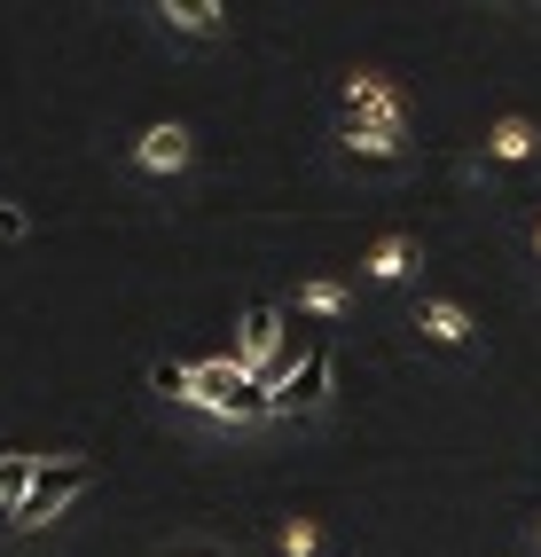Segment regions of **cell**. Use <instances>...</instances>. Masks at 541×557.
<instances>
[{"mask_svg":"<svg viewBox=\"0 0 541 557\" xmlns=\"http://www.w3.org/2000/svg\"><path fill=\"white\" fill-rule=\"evenodd\" d=\"M345 150L353 158H392L401 150V95L385 79H353L345 87Z\"/></svg>","mask_w":541,"mask_h":557,"instance_id":"1","label":"cell"},{"mask_svg":"<svg viewBox=\"0 0 541 557\" xmlns=\"http://www.w3.org/2000/svg\"><path fill=\"white\" fill-rule=\"evenodd\" d=\"M95 487V463H79V456H55V463H40V479H32V495L0 518L9 534H32V527H48V518H63L71 503H79Z\"/></svg>","mask_w":541,"mask_h":557,"instance_id":"2","label":"cell"},{"mask_svg":"<svg viewBox=\"0 0 541 557\" xmlns=\"http://www.w3.org/2000/svg\"><path fill=\"white\" fill-rule=\"evenodd\" d=\"M134 158H141V173H180V165H189V134H180V126H150L134 141Z\"/></svg>","mask_w":541,"mask_h":557,"instance_id":"6","label":"cell"},{"mask_svg":"<svg viewBox=\"0 0 541 557\" xmlns=\"http://www.w3.org/2000/svg\"><path fill=\"white\" fill-rule=\"evenodd\" d=\"M275 346H282V314H275V307H251L243 330H236V361H243V369H260Z\"/></svg>","mask_w":541,"mask_h":557,"instance_id":"5","label":"cell"},{"mask_svg":"<svg viewBox=\"0 0 541 557\" xmlns=\"http://www.w3.org/2000/svg\"><path fill=\"white\" fill-rule=\"evenodd\" d=\"M330 385H338V361H330V346H306L299 377L275 393V417H314V408L330 400Z\"/></svg>","mask_w":541,"mask_h":557,"instance_id":"4","label":"cell"},{"mask_svg":"<svg viewBox=\"0 0 541 557\" xmlns=\"http://www.w3.org/2000/svg\"><path fill=\"white\" fill-rule=\"evenodd\" d=\"M494 158H533V126L526 119H502L494 126Z\"/></svg>","mask_w":541,"mask_h":557,"instance_id":"11","label":"cell"},{"mask_svg":"<svg viewBox=\"0 0 541 557\" xmlns=\"http://www.w3.org/2000/svg\"><path fill=\"white\" fill-rule=\"evenodd\" d=\"M345 307V283H306V314H338Z\"/></svg>","mask_w":541,"mask_h":557,"instance_id":"13","label":"cell"},{"mask_svg":"<svg viewBox=\"0 0 541 557\" xmlns=\"http://www.w3.org/2000/svg\"><path fill=\"white\" fill-rule=\"evenodd\" d=\"M16 236H24V212H16V205H0V244H16Z\"/></svg>","mask_w":541,"mask_h":557,"instance_id":"15","label":"cell"},{"mask_svg":"<svg viewBox=\"0 0 541 557\" xmlns=\"http://www.w3.org/2000/svg\"><path fill=\"white\" fill-rule=\"evenodd\" d=\"M533 244H541V228H533Z\"/></svg>","mask_w":541,"mask_h":557,"instance_id":"16","label":"cell"},{"mask_svg":"<svg viewBox=\"0 0 541 557\" xmlns=\"http://www.w3.org/2000/svg\"><path fill=\"white\" fill-rule=\"evenodd\" d=\"M32 479H40V456H16V448L0 456V518H9V510L32 495Z\"/></svg>","mask_w":541,"mask_h":557,"instance_id":"8","label":"cell"},{"mask_svg":"<svg viewBox=\"0 0 541 557\" xmlns=\"http://www.w3.org/2000/svg\"><path fill=\"white\" fill-rule=\"evenodd\" d=\"M408 268H416V244H408V236H385V244L369 251V275H377V283H401Z\"/></svg>","mask_w":541,"mask_h":557,"instance_id":"10","label":"cell"},{"mask_svg":"<svg viewBox=\"0 0 541 557\" xmlns=\"http://www.w3.org/2000/svg\"><path fill=\"white\" fill-rule=\"evenodd\" d=\"M150 385H158L165 400H189V361H158V369H150Z\"/></svg>","mask_w":541,"mask_h":557,"instance_id":"12","label":"cell"},{"mask_svg":"<svg viewBox=\"0 0 541 557\" xmlns=\"http://www.w3.org/2000/svg\"><path fill=\"white\" fill-rule=\"evenodd\" d=\"M282 549H291V557H306V549H314V527H306V518H299V527H282Z\"/></svg>","mask_w":541,"mask_h":557,"instance_id":"14","label":"cell"},{"mask_svg":"<svg viewBox=\"0 0 541 557\" xmlns=\"http://www.w3.org/2000/svg\"><path fill=\"white\" fill-rule=\"evenodd\" d=\"M189 400L212 408V417H236V424L275 417V400L251 385V369H243V361H189Z\"/></svg>","mask_w":541,"mask_h":557,"instance_id":"3","label":"cell"},{"mask_svg":"<svg viewBox=\"0 0 541 557\" xmlns=\"http://www.w3.org/2000/svg\"><path fill=\"white\" fill-rule=\"evenodd\" d=\"M416 322H424V330H431L440 346H463V338H471V314H463V307H448V299H431V307H424Z\"/></svg>","mask_w":541,"mask_h":557,"instance_id":"9","label":"cell"},{"mask_svg":"<svg viewBox=\"0 0 541 557\" xmlns=\"http://www.w3.org/2000/svg\"><path fill=\"white\" fill-rule=\"evenodd\" d=\"M158 16H165L173 32H197V40H212V32L228 24V9H221V0H165Z\"/></svg>","mask_w":541,"mask_h":557,"instance_id":"7","label":"cell"}]
</instances>
